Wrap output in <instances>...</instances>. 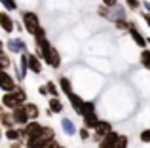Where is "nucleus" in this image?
<instances>
[{
	"label": "nucleus",
	"mask_w": 150,
	"mask_h": 148,
	"mask_svg": "<svg viewBox=\"0 0 150 148\" xmlns=\"http://www.w3.org/2000/svg\"><path fill=\"white\" fill-rule=\"evenodd\" d=\"M67 97H69L70 104H72V110H74V112H78V114H80V112H82V108H84V103H86V101L82 99L80 95H76V93H74V91L70 93V95H67Z\"/></svg>",
	"instance_id": "obj_14"
},
{
	"label": "nucleus",
	"mask_w": 150,
	"mask_h": 148,
	"mask_svg": "<svg viewBox=\"0 0 150 148\" xmlns=\"http://www.w3.org/2000/svg\"><path fill=\"white\" fill-rule=\"evenodd\" d=\"M25 110H27V114H29L30 120H38V116H40V108L34 103H25Z\"/></svg>",
	"instance_id": "obj_16"
},
{
	"label": "nucleus",
	"mask_w": 150,
	"mask_h": 148,
	"mask_svg": "<svg viewBox=\"0 0 150 148\" xmlns=\"http://www.w3.org/2000/svg\"><path fill=\"white\" fill-rule=\"evenodd\" d=\"M97 13H99L101 17H105V19H112V10H110L108 6H105V4L97 8Z\"/></svg>",
	"instance_id": "obj_26"
},
{
	"label": "nucleus",
	"mask_w": 150,
	"mask_h": 148,
	"mask_svg": "<svg viewBox=\"0 0 150 148\" xmlns=\"http://www.w3.org/2000/svg\"><path fill=\"white\" fill-rule=\"evenodd\" d=\"M27 72H29V55H27V51H23L21 57H19V70L15 74V76H17V82L25 80Z\"/></svg>",
	"instance_id": "obj_9"
},
{
	"label": "nucleus",
	"mask_w": 150,
	"mask_h": 148,
	"mask_svg": "<svg viewBox=\"0 0 150 148\" xmlns=\"http://www.w3.org/2000/svg\"><path fill=\"white\" fill-rule=\"evenodd\" d=\"M0 139H2V129H0Z\"/></svg>",
	"instance_id": "obj_42"
},
{
	"label": "nucleus",
	"mask_w": 150,
	"mask_h": 148,
	"mask_svg": "<svg viewBox=\"0 0 150 148\" xmlns=\"http://www.w3.org/2000/svg\"><path fill=\"white\" fill-rule=\"evenodd\" d=\"M143 6L146 8V11H150V2H148V0H144V2H143Z\"/></svg>",
	"instance_id": "obj_40"
},
{
	"label": "nucleus",
	"mask_w": 150,
	"mask_h": 148,
	"mask_svg": "<svg viewBox=\"0 0 150 148\" xmlns=\"http://www.w3.org/2000/svg\"><path fill=\"white\" fill-rule=\"evenodd\" d=\"M143 19L146 21V25L150 27V11H148V13H143Z\"/></svg>",
	"instance_id": "obj_39"
},
{
	"label": "nucleus",
	"mask_w": 150,
	"mask_h": 148,
	"mask_svg": "<svg viewBox=\"0 0 150 148\" xmlns=\"http://www.w3.org/2000/svg\"><path fill=\"white\" fill-rule=\"evenodd\" d=\"M114 25L118 30H129V21H125V17L122 19H114Z\"/></svg>",
	"instance_id": "obj_28"
},
{
	"label": "nucleus",
	"mask_w": 150,
	"mask_h": 148,
	"mask_svg": "<svg viewBox=\"0 0 150 148\" xmlns=\"http://www.w3.org/2000/svg\"><path fill=\"white\" fill-rule=\"evenodd\" d=\"M4 49H6V44H4V42H2V40H0V53H2V51H4Z\"/></svg>",
	"instance_id": "obj_41"
},
{
	"label": "nucleus",
	"mask_w": 150,
	"mask_h": 148,
	"mask_svg": "<svg viewBox=\"0 0 150 148\" xmlns=\"http://www.w3.org/2000/svg\"><path fill=\"white\" fill-rule=\"evenodd\" d=\"M27 55H29V70L34 74H40L42 72V57L34 55V53H29V51H27Z\"/></svg>",
	"instance_id": "obj_11"
},
{
	"label": "nucleus",
	"mask_w": 150,
	"mask_h": 148,
	"mask_svg": "<svg viewBox=\"0 0 150 148\" xmlns=\"http://www.w3.org/2000/svg\"><path fill=\"white\" fill-rule=\"evenodd\" d=\"M103 4L108 6V8H116L118 6V0H103Z\"/></svg>",
	"instance_id": "obj_36"
},
{
	"label": "nucleus",
	"mask_w": 150,
	"mask_h": 148,
	"mask_svg": "<svg viewBox=\"0 0 150 148\" xmlns=\"http://www.w3.org/2000/svg\"><path fill=\"white\" fill-rule=\"evenodd\" d=\"M129 34H131V40L135 42V44L139 46V48H143V49L146 48L148 40H146V38L143 36V34H141V30L137 29V25H135V23H133V21H129Z\"/></svg>",
	"instance_id": "obj_7"
},
{
	"label": "nucleus",
	"mask_w": 150,
	"mask_h": 148,
	"mask_svg": "<svg viewBox=\"0 0 150 148\" xmlns=\"http://www.w3.org/2000/svg\"><path fill=\"white\" fill-rule=\"evenodd\" d=\"M0 89L2 91H15L17 89V82L6 68H0Z\"/></svg>",
	"instance_id": "obj_4"
},
{
	"label": "nucleus",
	"mask_w": 150,
	"mask_h": 148,
	"mask_svg": "<svg viewBox=\"0 0 150 148\" xmlns=\"http://www.w3.org/2000/svg\"><path fill=\"white\" fill-rule=\"evenodd\" d=\"M6 49L10 53H13V55H17V53L27 51V44H25V40H21V38H10V40L6 42Z\"/></svg>",
	"instance_id": "obj_6"
},
{
	"label": "nucleus",
	"mask_w": 150,
	"mask_h": 148,
	"mask_svg": "<svg viewBox=\"0 0 150 148\" xmlns=\"http://www.w3.org/2000/svg\"><path fill=\"white\" fill-rule=\"evenodd\" d=\"M118 137H120V133H116V131H110L108 135H105V137L99 141V146H97V148H112Z\"/></svg>",
	"instance_id": "obj_13"
},
{
	"label": "nucleus",
	"mask_w": 150,
	"mask_h": 148,
	"mask_svg": "<svg viewBox=\"0 0 150 148\" xmlns=\"http://www.w3.org/2000/svg\"><path fill=\"white\" fill-rule=\"evenodd\" d=\"M139 141H141V142H144V144H148V142H150V129H144V131H141V135H139Z\"/></svg>",
	"instance_id": "obj_32"
},
{
	"label": "nucleus",
	"mask_w": 150,
	"mask_h": 148,
	"mask_svg": "<svg viewBox=\"0 0 150 148\" xmlns=\"http://www.w3.org/2000/svg\"><path fill=\"white\" fill-rule=\"evenodd\" d=\"M46 139L44 137H36V139H27L25 148H44Z\"/></svg>",
	"instance_id": "obj_22"
},
{
	"label": "nucleus",
	"mask_w": 150,
	"mask_h": 148,
	"mask_svg": "<svg viewBox=\"0 0 150 148\" xmlns=\"http://www.w3.org/2000/svg\"><path fill=\"white\" fill-rule=\"evenodd\" d=\"M0 29L8 34L13 32V29H15V23H13V19L10 17L8 11H0Z\"/></svg>",
	"instance_id": "obj_10"
},
{
	"label": "nucleus",
	"mask_w": 150,
	"mask_h": 148,
	"mask_svg": "<svg viewBox=\"0 0 150 148\" xmlns=\"http://www.w3.org/2000/svg\"><path fill=\"white\" fill-rule=\"evenodd\" d=\"M15 97H17V103H19V106H23V104L27 103V93H25V89L21 87V85H17V89H15Z\"/></svg>",
	"instance_id": "obj_24"
},
{
	"label": "nucleus",
	"mask_w": 150,
	"mask_h": 148,
	"mask_svg": "<svg viewBox=\"0 0 150 148\" xmlns=\"http://www.w3.org/2000/svg\"><path fill=\"white\" fill-rule=\"evenodd\" d=\"M82 118H84V125L89 127V129H95V125L99 123V118H97L95 112H91V114H86V116H82Z\"/></svg>",
	"instance_id": "obj_20"
},
{
	"label": "nucleus",
	"mask_w": 150,
	"mask_h": 148,
	"mask_svg": "<svg viewBox=\"0 0 150 148\" xmlns=\"http://www.w3.org/2000/svg\"><path fill=\"white\" fill-rule=\"evenodd\" d=\"M91 112H95V103H93V101H86V103H84V108H82V112H80V116L91 114Z\"/></svg>",
	"instance_id": "obj_27"
},
{
	"label": "nucleus",
	"mask_w": 150,
	"mask_h": 148,
	"mask_svg": "<svg viewBox=\"0 0 150 148\" xmlns=\"http://www.w3.org/2000/svg\"><path fill=\"white\" fill-rule=\"evenodd\" d=\"M61 127H63V131H65L67 135H74L76 133V125H74V122L70 118H63L61 120Z\"/></svg>",
	"instance_id": "obj_17"
},
{
	"label": "nucleus",
	"mask_w": 150,
	"mask_h": 148,
	"mask_svg": "<svg viewBox=\"0 0 150 148\" xmlns=\"http://www.w3.org/2000/svg\"><path fill=\"white\" fill-rule=\"evenodd\" d=\"M139 61H141V65H143L144 68H148V70H150V49L148 48L143 49V53L139 55Z\"/></svg>",
	"instance_id": "obj_23"
},
{
	"label": "nucleus",
	"mask_w": 150,
	"mask_h": 148,
	"mask_svg": "<svg viewBox=\"0 0 150 148\" xmlns=\"http://www.w3.org/2000/svg\"><path fill=\"white\" fill-rule=\"evenodd\" d=\"M46 85H48V93H50L51 97H59V89H61V87H57L53 82H48Z\"/></svg>",
	"instance_id": "obj_29"
},
{
	"label": "nucleus",
	"mask_w": 150,
	"mask_h": 148,
	"mask_svg": "<svg viewBox=\"0 0 150 148\" xmlns=\"http://www.w3.org/2000/svg\"><path fill=\"white\" fill-rule=\"evenodd\" d=\"M59 87H61V91L63 93H67V95H70L72 93V84H70V80L67 76H59Z\"/></svg>",
	"instance_id": "obj_19"
},
{
	"label": "nucleus",
	"mask_w": 150,
	"mask_h": 148,
	"mask_svg": "<svg viewBox=\"0 0 150 148\" xmlns=\"http://www.w3.org/2000/svg\"><path fill=\"white\" fill-rule=\"evenodd\" d=\"M125 6H127L129 10H137V11H139V8L143 6V4H141L139 0H125Z\"/></svg>",
	"instance_id": "obj_30"
},
{
	"label": "nucleus",
	"mask_w": 150,
	"mask_h": 148,
	"mask_svg": "<svg viewBox=\"0 0 150 148\" xmlns=\"http://www.w3.org/2000/svg\"><path fill=\"white\" fill-rule=\"evenodd\" d=\"M110 131H112V123H110L108 120H99V123H97L95 129H93V139L99 142L105 135L110 133Z\"/></svg>",
	"instance_id": "obj_5"
},
{
	"label": "nucleus",
	"mask_w": 150,
	"mask_h": 148,
	"mask_svg": "<svg viewBox=\"0 0 150 148\" xmlns=\"http://www.w3.org/2000/svg\"><path fill=\"white\" fill-rule=\"evenodd\" d=\"M4 137H6L10 142H13V141H19V139H21V129H15V127H10V129H6Z\"/></svg>",
	"instance_id": "obj_21"
},
{
	"label": "nucleus",
	"mask_w": 150,
	"mask_h": 148,
	"mask_svg": "<svg viewBox=\"0 0 150 148\" xmlns=\"http://www.w3.org/2000/svg\"><path fill=\"white\" fill-rule=\"evenodd\" d=\"M48 108H51L55 114H63V101H59V97H51L48 101Z\"/></svg>",
	"instance_id": "obj_18"
},
{
	"label": "nucleus",
	"mask_w": 150,
	"mask_h": 148,
	"mask_svg": "<svg viewBox=\"0 0 150 148\" xmlns=\"http://www.w3.org/2000/svg\"><path fill=\"white\" fill-rule=\"evenodd\" d=\"M44 139H55V133H53V127L50 125H44V135H42Z\"/></svg>",
	"instance_id": "obj_33"
},
{
	"label": "nucleus",
	"mask_w": 150,
	"mask_h": 148,
	"mask_svg": "<svg viewBox=\"0 0 150 148\" xmlns=\"http://www.w3.org/2000/svg\"><path fill=\"white\" fill-rule=\"evenodd\" d=\"M59 148H65V146H59Z\"/></svg>",
	"instance_id": "obj_43"
},
{
	"label": "nucleus",
	"mask_w": 150,
	"mask_h": 148,
	"mask_svg": "<svg viewBox=\"0 0 150 148\" xmlns=\"http://www.w3.org/2000/svg\"><path fill=\"white\" fill-rule=\"evenodd\" d=\"M23 25H25V30L29 34H36V30L40 29V19H38V15L34 13V11H23Z\"/></svg>",
	"instance_id": "obj_3"
},
{
	"label": "nucleus",
	"mask_w": 150,
	"mask_h": 148,
	"mask_svg": "<svg viewBox=\"0 0 150 148\" xmlns=\"http://www.w3.org/2000/svg\"><path fill=\"white\" fill-rule=\"evenodd\" d=\"M78 133H80V137L84 139V141H88V139H89V127H86V125H84L80 131H78Z\"/></svg>",
	"instance_id": "obj_35"
},
{
	"label": "nucleus",
	"mask_w": 150,
	"mask_h": 148,
	"mask_svg": "<svg viewBox=\"0 0 150 148\" xmlns=\"http://www.w3.org/2000/svg\"><path fill=\"white\" fill-rule=\"evenodd\" d=\"M0 4H2L6 10H17V4H15V0H0Z\"/></svg>",
	"instance_id": "obj_31"
},
{
	"label": "nucleus",
	"mask_w": 150,
	"mask_h": 148,
	"mask_svg": "<svg viewBox=\"0 0 150 148\" xmlns=\"http://www.w3.org/2000/svg\"><path fill=\"white\" fill-rule=\"evenodd\" d=\"M127 144H129V137L127 135H120V137L116 139V142H114L112 148H127Z\"/></svg>",
	"instance_id": "obj_25"
},
{
	"label": "nucleus",
	"mask_w": 150,
	"mask_h": 148,
	"mask_svg": "<svg viewBox=\"0 0 150 148\" xmlns=\"http://www.w3.org/2000/svg\"><path fill=\"white\" fill-rule=\"evenodd\" d=\"M2 104H4L6 108H10V110L17 108L19 103H17V97H15V93H13V91H4V95H2Z\"/></svg>",
	"instance_id": "obj_12"
},
{
	"label": "nucleus",
	"mask_w": 150,
	"mask_h": 148,
	"mask_svg": "<svg viewBox=\"0 0 150 148\" xmlns=\"http://www.w3.org/2000/svg\"><path fill=\"white\" fill-rule=\"evenodd\" d=\"M61 144H59L55 139H46V142H44V148H59Z\"/></svg>",
	"instance_id": "obj_34"
},
{
	"label": "nucleus",
	"mask_w": 150,
	"mask_h": 148,
	"mask_svg": "<svg viewBox=\"0 0 150 148\" xmlns=\"http://www.w3.org/2000/svg\"><path fill=\"white\" fill-rule=\"evenodd\" d=\"M34 42H36V49H38V55L42 57L48 67H53V68H59L61 67V55L59 51L53 48V46L48 42V36H46V29L40 27L34 34Z\"/></svg>",
	"instance_id": "obj_1"
},
{
	"label": "nucleus",
	"mask_w": 150,
	"mask_h": 148,
	"mask_svg": "<svg viewBox=\"0 0 150 148\" xmlns=\"http://www.w3.org/2000/svg\"><path fill=\"white\" fill-rule=\"evenodd\" d=\"M0 125H4L6 129H10V127H13V125H15L13 112H4V114L0 116Z\"/></svg>",
	"instance_id": "obj_15"
},
{
	"label": "nucleus",
	"mask_w": 150,
	"mask_h": 148,
	"mask_svg": "<svg viewBox=\"0 0 150 148\" xmlns=\"http://www.w3.org/2000/svg\"><path fill=\"white\" fill-rule=\"evenodd\" d=\"M11 112H13V120H15V125H17V127H23V125H27V123L30 122L29 114H27V110H25V104L13 108Z\"/></svg>",
	"instance_id": "obj_8"
},
{
	"label": "nucleus",
	"mask_w": 150,
	"mask_h": 148,
	"mask_svg": "<svg viewBox=\"0 0 150 148\" xmlns=\"http://www.w3.org/2000/svg\"><path fill=\"white\" fill-rule=\"evenodd\" d=\"M44 135V125L38 123L36 120H30L27 125L21 127V137L25 139H36V137H42Z\"/></svg>",
	"instance_id": "obj_2"
},
{
	"label": "nucleus",
	"mask_w": 150,
	"mask_h": 148,
	"mask_svg": "<svg viewBox=\"0 0 150 148\" xmlns=\"http://www.w3.org/2000/svg\"><path fill=\"white\" fill-rule=\"evenodd\" d=\"M38 93H40V95H50V93H48V85H40V87H38Z\"/></svg>",
	"instance_id": "obj_37"
},
{
	"label": "nucleus",
	"mask_w": 150,
	"mask_h": 148,
	"mask_svg": "<svg viewBox=\"0 0 150 148\" xmlns=\"http://www.w3.org/2000/svg\"><path fill=\"white\" fill-rule=\"evenodd\" d=\"M10 148H25V146H23V144H21L19 141H13V142L10 144Z\"/></svg>",
	"instance_id": "obj_38"
}]
</instances>
